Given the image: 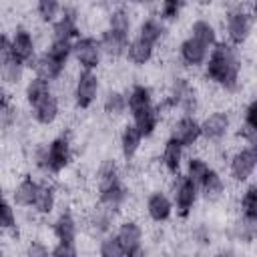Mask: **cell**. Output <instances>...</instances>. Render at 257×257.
<instances>
[{"label":"cell","instance_id":"3","mask_svg":"<svg viewBox=\"0 0 257 257\" xmlns=\"http://www.w3.org/2000/svg\"><path fill=\"white\" fill-rule=\"evenodd\" d=\"M165 189L169 191L171 199H173V207H175V221L187 223L193 219V213L197 211L199 203H201V195H199V187L183 173L169 177Z\"/></svg>","mask_w":257,"mask_h":257},{"label":"cell","instance_id":"31","mask_svg":"<svg viewBox=\"0 0 257 257\" xmlns=\"http://www.w3.org/2000/svg\"><path fill=\"white\" fill-rule=\"evenodd\" d=\"M52 90H54V84L52 82H48V80H44V78H40V76H36V74L30 72L26 76L24 84H22V98H24L26 106H32L34 102H38L40 98H44Z\"/></svg>","mask_w":257,"mask_h":257},{"label":"cell","instance_id":"10","mask_svg":"<svg viewBox=\"0 0 257 257\" xmlns=\"http://www.w3.org/2000/svg\"><path fill=\"white\" fill-rule=\"evenodd\" d=\"M48 26H50L48 38H56V40L74 42L80 34H84L82 32V14H80L78 6H74V4H62V12Z\"/></svg>","mask_w":257,"mask_h":257},{"label":"cell","instance_id":"11","mask_svg":"<svg viewBox=\"0 0 257 257\" xmlns=\"http://www.w3.org/2000/svg\"><path fill=\"white\" fill-rule=\"evenodd\" d=\"M72 60H74L76 68L100 70V66L104 62V56H102L96 34H80L72 42Z\"/></svg>","mask_w":257,"mask_h":257},{"label":"cell","instance_id":"19","mask_svg":"<svg viewBox=\"0 0 257 257\" xmlns=\"http://www.w3.org/2000/svg\"><path fill=\"white\" fill-rule=\"evenodd\" d=\"M185 157H187V149L177 143L173 137H165L163 139V145L159 149V167L161 171L167 175V177H175L183 171V163H185Z\"/></svg>","mask_w":257,"mask_h":257},{"label":"cell","instance_id":"29","mask_svg":"<svg viewBox=\"0 0 257 257\" xmlns=\"http://www.w3.org/2000/svg\"><path fill=\"white\" fill-rule=\"evenodd\" d=\"M128 116H131V122L139 128V133L143 135L145 141L155 139L157 133H159V126L163 124V118H161L159 110L155 108V104L149 106V108H143V110H139V112H133V114H128Z\"/></svg>","mask_w":257,"mask_h":257},{"label":"cell","instance_id":"17","mask_svg":"<svg viewBox=\"0 0 257 257\" xmlns=\"http://www.w3.org/2000/svg\"><path fill=\"white\" fill-rule=\"evenodd\" d=\"M229 193V181L223 173V169L219 167H211L209 173L205 175V179L199 183V195H201V201L207 203V205H219L225 201Z\"/></svg>","mask_w":257,"mask_h":257},{"label":"cell","instance_id":"14","mask_svg":"<svg viewBox=\"0 0 257 257\" xmlns=\"http://www.w3.org/2000/svg\"><path fill=\"white\" fill-rule=\"evenodd\" d=\"M62 114V98L56 90H52L50 94H46L44 98H40L38 102H34L32 106H28V116L36 126L42 128H50L58 122Z\"/></svg>","mask_w":257,"mask_h":257},{"label":"cell","instance_id":"21","mask_svg":"<svg viewBox=\"0 0 257 257\" xmlns=\"http://www.w3.org/2000/svg\"><path fill=\"white\" fill-rule=\"evenodd\" d=\"M28 70H30L32 74H36V76H40V78H44V80L56 84V82L66 74L68 64L56 60L52 54H48V52L42 48V50L36 54V58L32 60V64H30Z\"/></svg>","mask_w":257,"mask_h":257},{"label":"cell","instance_id":"39","mask_svg":"<svg viewBox=\"0 0 257 257\" xmlns=\"http://www.w3.org/2000/svg\"><path fill=\"white\" fill-rule=\"evenodd\" d=\"M2 201H6V189H4V185H0V203Z\"/></svg>","mask_w":257,"mask_h":257},{"label":"cell","instance_id":"12","mask_svg":"<svg viewBox=\"0 0 257 257\" xmlns=\"http://www.w3.org/2000/svg\"><path fill=\"white\" fill-rule=\"evenodd\" d=\"M10 52H12L14 60H18V62H22L24 66L30 68L32 60L40 52L36 32L26 24H18L10 34Z\"/></svg>","mask_w":257,"mask_h":257},{"label":"cell","instance_id":"13","mask_svg":"<svg viewBox=\"0 0 257 257\" xmlns=\"http://www.w3.org/2000/svg\"><path fill=\"white\" fill-rule=\"evenodd\" d=\"M58 207H60V187L56 185L54 179H40V189L28 213L44 221V219H50L58 211Z\"/></svg>","mask_w":257,"mask_h":257},{"label":"cell","instance_id":"35","mask_svg":"<svg viewBox=\"0 0 257 257\" xmlns=\"http://www.w3.org/2000/svg\"><path fill=\"white\" fill-rule=\"evenodd\" d=\"M62 4L64 0H34V10H36L38 20L46 26L52 24L62 12Z\"/></svg>","mask_w":257,"mask_h":257},{"label":"cell","instance_id":"27","mask_svg":"<svg viewBox=\"0 0 257 257\" xmlns=\"http://www.w3.org/2000/svg\"><path fill=\"white\" fill-rule=\"evenodd\" d=\"M124 94H126V110H128V114L153 106L155 98H157L155 96V88L149 82H143V80L131 82L124 88Z\"/></svg>","mask_w":257,"mask_h":257},{"label":"cell","instance_id":"20","mask_svg":"<svg viewBox=\"0 0 257 257\" xmlns=\"http://www.w3.org/2000/svg\"><path fill=\"white\" fill-rule=\"evenodd\" d=\"M143 145H145V139L139 133V128L131 120L122 122L120 131H118V155H120V161L124 165L135 163L137 157L143 151Z\"/></svg>","mask_w":257,"mask_h":257},{"label":"cell","instance_id":"25","mask_svg":"<svg viewBox=\"0 0 257 257\" xmlns=\"http://www.w3.org/2000/svg\"><path fill=\"white\" fill-rule=\"evenodd\" d=\"M122 60L133 68H145L157 60V48L139 36H131Z\"/></svg>","mask_w":257,"mask_h":257},{"label":"cell","instance_id":"32","mask_svg":"<svg viewBox=\"0 0 257 257\" xmlns=\"http://www.w3.org/2000/svg\"><path fill=\"white\" fill-rule=\"evenodd\" d=\"M20 231V217L18 209L12 201H2L0 203V233L2 235H14Z\"/></svg>","mask_w":257,"mask_h":257},{"label":"cell","instance_id":"22","mask_svg":"<svg viewBox=\"0 0 257 257\" xmlns=\"http://www.w3.org/2000/svg\"><path fill=\"white\" fill-rule=\"evenodd\" d=\"M38 189H40V177H36L32 173H26L14 183V187L10 191V201L16 205V209L28 211L32 207L34 199H36Z\"/></svg>","mask_w":257,"mask_h":257},{"label":"cell","instance_id":"1","mask_svg":"<svg viewBox=\"0 0 257 257\" xmlns=\"http://www.w3.org/2000/svg\"><path fill=\"white\" fill-rule=\"evenodd\" d=\"M219 32H223V40L245 48L253 42L255 32V8L253 0H229L223 6Z\"/></svg>","mask_w":257,"mask_h":257},{"label":"cell","instance_id":"8","mask_svg":"<svg viewBox=\"0 0 257 257\" xmlns=\"http://www.w3.org/2000/svg\"><path fill=\"white\" fill-rule=\"evenodd\" d=\"M48 225H50L48 231H50L52 239L60 241V243H78V239L82 235L80 215L76 213V209H72V205L58 207V211L50 217Z\"/></svg>","mask_w":257,"mask_h":257},{"label":"cell","instance_id":"7","mask_svg":"<svg viewBox=\"0 0 257 257\" xmlns=\"http://www.w3.org/2000/svg\"><path fill=\"white\" fill-rule=\"evenodd\" d=\"M112 233L116 235L118 243L124 249V257H143L147 249V233L143 227V221L135 215H122Z\"/></svg>","mask_w":257,"mask_h":257},{"label":"cell","instance_id":"36","mask_svg":"<svg viewBox=\"0 0 257 257\" xmlns=\"http://www.w3.org/2000/svg\"><path fill=\"white\" fill-rule=\"evenodd\" d=\"M22 251L30 257H46V255H50V245L46 241H42L40 237H30L24 241Z\"/></svg>","mask_w":257,"mask_h":257},{"label":"cell","instance_id":"6","mask_svg":"<svg viewBox=\"0 0 257 257\" xmlns=\"http://www.w3.org/2000/svg\"><path fill=\"white\" fill-rule=\"evenodd\" d=\"M46 149V179H58L74 163V141L68 133H58L44 143Z\"/></svg>","mask_w":257,"mask_h":257},{"label":"cell","instance_id":"26","mask_svg":"<svg viewBox=\"0 0 257 257\" xmlns=\"http://www.w3.org/2000/svg\"><path fill=\"white\" fill-rule=\"evenodd\" d=\"M98 44H100V50H102V56L104 60H122L124 58V50H126V44H128V38L126 34L122 32H114L110 28H102L98 30Z\"/></svg>","mask_w":257,"mask_h":257},{"label":"cell","instance_id":"30","mask_svg":"<svg viewBox=\"0 0 257 257\" xmlns=\"http://www.w3.org/2000/svg\"><path fill=\"white\" fill-rule=\"evenodd\" d=\"M237 215H241L247 221L257 223V185L255 181H249L247 185L239 187L237 195Z\"/></svg>","mask_w":257,"mask_h":257},{"label":"cell","instance_id":"18","mask_svg":"<svg viewBox=\"0 0 257 257\" xmlns=\"http://www.w3.org/2000/svg\"><path fill=\"white\" fill-rule=\"evenodd\" d=\"M135 36L143 38L145 42L153 44L155 48H159L167 36H169V24L155 12V10H149L135 26Z\"/></svg>","mask_w":257,"mask_h":257},{"label":"cell","instance_id":"23","mask_svg":"<svg viewBox=\"0 0 257 257\" xmlns=\"http://www.w3.org/2000/svg\"><path fill=\"white\" fill-rule=\"evenodd\" d=\"M135 10L126 4H110L104 12V28H110L114 32H122L126 36H133L135 32Z\"/></svg>","mask_w":257,"mask_h":257},{"label":"cell","instance_id":"4","mask_svg":"<svg viewBox=\"0 0 257 257\" xmlns=\"http://www.w3.org/2000/svg\"><path fill=\"white\" fill-rule=\"evenodd\" d=\"M201 124V143H205L209 149L223 147L231 137L235 128V116L227 108H211L199 116Z\"/></svg>","mask_w":257,"mask_h":257},{"label":"cell","instance_id":"16","mask_svg":"<svg viewBox=\"0 0 257 257\" xmlns=\"http://www.w3.org/2000/svg\"><path fill=\"white\" fill-rule=\"evenodd\" d=\"M207 54H209V48H205L201 42H197L189 34L183 36L177 44V64H181L185 72H199L207 60Z\"/></svg>","mask_w":257,"mask_h":257},{"label":"cell","instance_id":"40","mask_svg":"<svg viewBox=\"0 0 257 257\" xmlns=\"http://www.w3.org/2000/svg\"><path fill=\"white\" fill-rule=\"evenodd\" d=\"M106 2H108V6L110 4H122V0H106Z\"/></svg>","mask_w":257,"mask_h":257},{"label":"cell","instance_id":"9","mask_svg":"<svg viewBox=\"0 0 257 257\" xmlns=\"http://www.w3.org/2000/svg\"><path fill=\"white\" fill-rule=\"evenodd\" d=\"M143 215L155 227H165L167 223H171L175 219L173 199L165 187H155L147 193V197L143 201Z\"/></svg>","mask_w":257,"mask_h":257},{"label":"cell","instance_id":"2","mask_svg":"<svg viewBox=\"0 0 257 257\" xmlns=\"http://www.w3.org/2000/svg\"><path fill=\"white\" fill-rule=\"evenodd\" d=\"M225 177L233 187H243L255 181L257 171V147L255 145H233L225 155Z\"/></svg>","mask_w":257,"mask_h":257},{"label":"cell","instance_id":"37","mask_svg":"<svg viewBox=\"0 0 257 257\" xmlns=\"http://www.w3.org/2000/svg\"><path fill=\"white\" fill-rule=\"evenodd\" d=\"M80 253L78 243H60V241H52L50 245V255L54 257H76Z\"/></svg>","mask_w":257,"mask_h":257},{"label":"cell","instance_id":"15","mask_svg":"<svg viewBox=\"0 0 257 257\" xmlns=\"http://www.w3.org/2000/svg\"><path fill=\"white\" fill-rule=\"evenodd\" d=\"M169 137L181 143L187 151L201 143V124L197 114H175L169 124Z\"/></svg>","mask_w":257,"mask_h":257},{"label":"cell","instance_id":"38","mask_svg":"<svg viewBox=\"0 0 257 257\" xmlns=\"http://www.w3.org/2000/svg\"><path fill=\"white\" fill-rule=\"evenodd\" d=\"M157 0H122V4H126L133 10H153Z\"/></svg>","mask_w":257,"mask_h":257},{"label":"cell","instance_id":"33","mask_svg":"<svg viewBox=\"0 0 257 257\" xmlns=\"http://www.w3.org/2000/svg\"><path fill=\"white\" fill-rule=\"evenodd\" d=\"M187 4H189V0H157L155 12L171 26L183 16V10L187 8Z\"/></svg>","mask_w":257,"mask_h":257},{"label":"cell","instance_id":"24","mask_svg":"<svg viewBox=\"0 0 257 257\" xmlns=\"http://www.w3.org/2000/svg\"><path fill=\"white\" fill-rule=\"evenodd\" d=\"M100 106H102L104 116L108 120H112V122L122 120L124 116H128L124 88L122 86H108V88H104L102 94H100Z\"/></svg>","mask_w":257,"mask_h":257},{"label":"cell","instance_id":"34","mask_svg":"<svg viewBox=\"0 0 257 257\" xmlns=\"http://www.w3.org/2000/svg\"><path fill=\"white\" fill-rule=\"evenodd\" d=\"M94 253L100 257H124V249L112 231L104 233L94 241Z\"/></svg>","mask_w":257,"mask_h":257},{"label":"cell","instance_id":"5","mask_svg":"<svg viewBox=\"0 0 257 257\" xmlns=\"http://www.w3.org/2000/svg\"><path fill=\"white\" fill-rule=\"evenodd\" d=\"M102 94V76L98 70H84L78 68L72 76L70 86V100L76 110H90Z\"/></svg>","mask_w":257,"mask_h":257},{"label":"cell","instance_id":"28","mask_svg":"<svg viewBox=\"0 0 257 257\" xmlns=\"http://www.w3.org/2000/svg\"><path fill=\"white\" fill-rule=\"evenodd\" d=\"M187 34H189L191 38H195L197 42H201V44H203L205 48H209V50L221 40V36H219V24H217L215 20L207 18V16L195 18V20L189 24Z\"/></svg>","mask_w":257,"mask_h":257}]
</instances>
